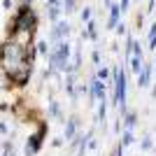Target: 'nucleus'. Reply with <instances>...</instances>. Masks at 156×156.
<instances>
[{
    "instance_id": "f257e3e1",
    "label": "nucleus",
    "mask_w": 156,
    "mask_h": 156,
    "mask_svg": "<svg viewBox=\"0 0 156 156\" xmlns=\"http://www.w3.org/2000/svg\"><path fill=\"white\" fill-rule=\"evenodd\" d=\"M2 65L14 79H23L28 75V44L19 40H9L2 51Z\"/></svg>"
}]
</instances>
